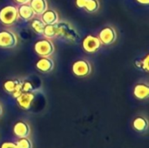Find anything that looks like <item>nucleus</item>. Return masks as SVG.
Here are the masks:
<instances>
[{
    "label": "nucleus",
    "mask_w": 149,
    "mask_h": 148,
    "mask_svg": "<svg viewBox=\"0 0 149 148\" xmlns=\"http://www.w3.org/2000/svg\"><path fill=\"white\" fill-rule=\"evenodd\" d=\"M136 1L142 4H148L149 3V0H136Z\"/></svg>",
    "instance_id": "obj_26"
},
{
    "label": "nucleus",
    "mask_w": 149,
    "mask_h": 148,
    "mask_svg": "<svg viewBox=\"0 0 149 148\" xmlns=\"http://www.w3.org/2000/svg\"><path fill=\"white\" fill-rule=\"evenodd\" d=\"M34 51L39 57H50L53 54L55 47L49 38H43L35 43Z\"/></svg>",
    "instance_id": "obj_3"
},
{
    "label": "nucleus",
    "mask_w": 149,
    "mask_h": 148,
    "mask_svg": "<svg viewBox=\"0 0 149 148\" xmlns=\"http://www.w3.org/2000/svg\"><path fill=\"white\" fill-rule=\"evenodd\" d=\"M17 3H19V4H23V3H29V2L31 0H14Z\"/></svg>",
    "instance_id": "obj_25"
},
{
    "label": "nucleus",
    "mask_w": 149,
    "mask_h": 148,
    "mask_svg": "<svg viewBox=\"0 0 149 148\" xmlns=\"http://www.w3.org/2000/svg\"><path fill=\"white\" fill-rule=\"evenodd\" d=\"M0 148H17L16 143L14 142H11V141H6V142H3Z\"/></svg>",
    "instance_id": "obj_23"
},
{
    "label": "nucleus",
    "mask_w": 149,
    "mask_h": 148,
    "mask_svg": "<svg viewBox=\"0 0 149 148\" xmlns=\"http://www.w3.org/2000/svg\"><path fill=\"white\" fill-rule=\"evenodd\" d=\"M101 42L99 38V37L93 36V35H88L86 36L82 42V47L85 51L88 53H94L100 50L101 47Z\"/></svg>",
    "instance_id": "obj_6"
},
{
    "label": "nucleus",
    "mask_w": 149,
    "mask_h": 148,
    "mask_svg": "<svg viewBox=\"0 0 149 148\" xmlns=\"http://www.w3.org/2000/svg\"><path fill=\"white\" fill-rule=\"evenodd\" d=\"M31 28L33 29V31L37 34H43L44 29H45V24L42 21V19L35 18V19H33L31 21Z\"/></svg>",
    "instance_id": "obj_17"
},
{
    "label": "nucleus",
    "mask_w": 149,
    "mask_h": 148,
    "mask_svg": "<svg viewBox=\"0 0 149 148\" xmlns=\"http://www.w3.org/2000/svg\"><path fill=\"white\" fill-rule=\"evenodd\" d=\"M35 95L32 92H22L16 98L18 106L23 110H29L34 101Z\"/></svg>",
    "instance_id": "obj_8"
},
{
    "label": "nucleus",
    "mask_w": 149,
    "mask_h": 148,
    "mask_svg": "<svg viewBox=\"0 0 149 148\" xmlns=\"http://www.w3.org/2000/svg\"><path fill=\"white\" fill-rule=\"evenodd\" d=\"M17 148H32L33 147V144L31 139H29V137L26 138H19L17 140V141L15 142Z\"/></svg>",
    "instance_id": "obj_18"
},
{
    "label": "nucleus",
    "mask_w": 149,
    "mask_h": 148,
    "mask_svg": "<svg viewBox=\"0 0 149 148\" xmlns=\"http://www.w3.org/2000/svg\"><path fill=\"white\" fill-rule=\"evenodd\" d=\"M72 72L79 78H85L92 72V65L86 59H79L72 64Z\"/></svg>",
    "instance_id": "obj_5"
},
{
    "label": "nucleus",
    "mask_w": 149,
    "mask_h": 148,
    "mask_svg": "<svg viewBox=\"0 0 149 148\" xmlns=\"http://www.w3.org/2000/svg\"><path fill=\"white\" fill-rule=\"evenodd\" d=\"M99 38L101 44L106 45H110L113 44L117 39V33L113 27L106 26L99 33Z\"/></svg>",
    "instance_id": "obj_7"
},
{
    "label": "nucleus",
    "mask_w": 149,
    "mask_h": 148,
    "mask_svg": "<svg viewBox=\"0 0 149 148\" xmlns=\"http://www.w3.org/2000/svg\"><path fill=\"white\" fill-rule=\"evenodd\" d=\"M17 35L9 30L0 31V47L3 49H11L17 44Z\"/></svg>",
    "instance_id": "obj_4"
},
{
    "label": "nucleus",
    "mask_w": 149,
    "mask_h": 148,
    "mask_svg": "<svg viewBox=\"0 0 149 148\" xmlns=\"http://www.w3.org/2000/svg\"><path fill=\"white\" fill-rule=\"evenodd\" d=\"M29 4L32 8L35 14L41 15L48 8V3L46 0H31Z\"/></svg>",
    "instance_id": "obj_16"
},
{
    "label": "nucleus",
    "mask_w": 149,
    "mask_h": 148,
    "mask_svg": "<svg viewBox=\"0 0 149 148\" xmlns=\"http://www.w3.org/2000/svg\"><path fill=\"white\" fill-rule=\"evenodd\" d=\"M17 9L18 17H20L22 19H24L25 21H29V20L32 19L35 15V12L33 11L32 8L31 7V5L29 3L20 4Z\"/></svg>",
    "instance_id": "obj_11"
},
{
    "label": "nucleus",
    "mask_w": 149,
    "mask_h": 148,
    "mask_svg": "<svg viewBox=\"0 0 149 148\" xmlns=\"http://www.w3.org/2000/svg\"><path fill=\"white\" fill-rule=\"evenodd\" d=\"M22 92H33L34 90V86L31 84V81L25 80L24 82H22V87H21Z\"/></svg>",
    "instance_id": "obj_22"
},
{
    "label": "nucleus",
    "mask_w": 149,
    "mask_h": 148,
    "mask_svg": "<svg viewBox=\"0 0 149 148\" xmlns=\"http://www.w3.org/2000/svg\"><path fill=\"white\" fill-rule=\"evenodd\" d=\"M42 21L45 24H55L58 22V14L54 10H46L42 14Z\"/></svg>",
    "instance_id": "obj_14"
},
{
    "label": "nucleus",
    "mask_w": 149,
    "mask_h": 148,
    "mask_svg": "<svg viewBox=\"0 0 149 148\" xmlns=\"http://www.w3.org/2000/svg\"><path fill=\"white\" fill-rule=\"evenodd\" d=\"M86 0H76V5L79 8H84L86 5Z\"/></svg>",
    "instance_id": "obj_24"
},
{
    "label": "nucleus",
    "mask_w": 149,
    "mask_h": 148,
    "mask_svg": "<svg viewBox=\"0 0 149 148\" xmlns=\"http://www.w3.org/2000/svg\"><path fill=\"white\" fill-rule=\"evenodd\" d=\"M56 37L65 41L76 43L79 40V34L77 30L68 22L61 21L55 24Z\"/></svg>",
    "instance_id": "obj_1"
},
{
    "label": "nucleus",
    "mask_w": 149,
    "mask_h": 148,
    "mask_svg": "<svg viewBox=\"0 0 149 148\" xmlns=\"http://www.w3.org/2000/svg\"><path fill=\"white\" fill-rule=\"evenodd\" d=\"M3 114V107H2V106H1V104H0V116Z\"/></svg>",
    "instance_id": "obj_27"
},
{
    "label": "nucleus",
    "mask_w": 149,
    "mask_h": 148,
    "mask_svg": "<svg viewBox=\"0 0 149 148\" xmlns=\"http://www.w3.org/2000/svg\"><path fill=\"white\" fill-rule=\"evenodd\" d=\"M3 90L10 94H13L16 92H19L22 91L21 87H22V81L20 79H8L6 80L3 85Z\"/></svg>",
    "instance_id": "obj_13"
},
{
    "label": "nucleus",
    "mask_w": 149,
    "mask_h": 148,
    "mask_svg": "<svg viewBox=\"0 0 149 148\" xmlns=\"http://www.w3.org/2000/svg\"><path fill=\"white\" fill-rule=\"evenodd\" d=\"M133 127L138 133H144L148 128V121L144 116H138L133 120Z\"/></svg>",
    "instance_id": "obj_15"
},
{
    "label": "nucleus",
    "mask_w": 149,
    "mask_h": 148,
    "mask_svg": "<svg viewBox=\"0 0 149 148\" xmlns=\"http://www.w3.org/2000/svg\"><path fill=\"white\" fill-rule=\"evenodd\" d=\"M36 67L41 72H50L54 68V61L49 57H41L36 63Z\"/></svg>",
    "instance_id": "obj_10"
},
{
    "label": "nucleus",
    "mask_w": 149,
    "mask_h": 148,
    "mask_svg": "<svg viewBox=\"0 0 149 148\" xmlns=\"http://www.w3.org/2000/svg\"><path fill=\"white\" fill-rule=\"evenodd\" d=\"M43 35L46 38H53L56 37V26L55 24H45Z\"/></svg>",
    "instance_id": "obj_19"
},
{
    "label": "nucleus",
    "mask_w": 149,
    "mask_h": 148,
    "mask_svg": "<svg viewBox=\"0 0 149 148\" xmlns=\"http://www.w3.org/2000/svg\"><path fill=\"white\" fill-rule=\"evenodd\" d=\"M18 19L17 7L6 5L0 10V22L4 25H11Z\"/></svg>",
    "instance_id": "obj_2"
},
{
    "label": "nucleus",
    "mask_w": 149,
    "mask_h": 148,
    "mask_svg": "<svg viewBox=\"0 0 149 148\" xmlns=\"http://www.w3.org/2000/svg\"><path fill=\"white\" fill-rule=\"evenodd\" d=\"M100 8L99 0H86V5L84 9H86L88 12H95Z\"/></svg>",
    "instance_id": "obj_20"
},
{
    "label": "nucleus",
    "mask_w": 149,
    "mask_h": 148,
    "mask_svg": "<svg viewBox=\"0 0 149 148\" xmlns=\"http://www.w3.org/2000/svg\"><path fill=\"white\" fill-rule=\"evenodd\" d=\"M134 95L139 100L147 99L149 96V87L147 84L139 83L134 88Z\"/></svg>",
    "instance_id": "obj_12"
},
{
    "label": "nucleus",
    "mask_w": 149,
    "mask_h": 148,
    "mask_svg": "<svg viewBox=\"0 0 149 148\" xmlns=\"http://www.w3.org/2000/svg\"><path fill=\"white\" fill-rule=\"evenodd\" d=\"M13 133L14 135L19 139V138H26L31 135V126L30 125L24 121V120H19L15 123L13 126Z\"/></svg>",
    "instance_id": "obj_9"
},
{
    "label": "nucleus",
    "mask_w": 149,
    "mask_h": 148,
    "mask_svg": "<svg viewBox=\"0 0 149 148\" xmlns=\"http://www.w3.org/2000/svg\"><path fill=\"white\" fill-rule=\"evenodd\" d=\"M148 55H147L144 58L141 59H138L135 61V65L137 66V68L145 71L146 72H148L149 71L148 67Z\"/></svg>",
    "instance_id": "obj_21"
}]
</instances>
